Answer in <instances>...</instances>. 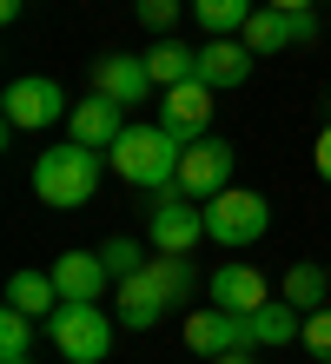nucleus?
<instances>
[{
    "label": "nucleus",
    "mask_w": 331,
    "mask_h": 364,
    "mask_svg": "<svg viewBox=\"0 0 331 364\" xmlns=\"http://www.w3.org/2000/svg\"><path fill=\"white\" fill-rule=\"evenodd\" d=\"M113 291H120V325L152 331L166 311H179L192 298V265H186V252H152V259L132 278H120Z\"/></svg>",
    "instance_id": "f257e3e1"
},
{
    "label": "nucleus",
    "mask_w": 331,
    "mask_h": 364,
    "mask_svg": "<svg viewBox=\"0 0 331 364\" xmlns=\"http://www.w3.org/2000/svg\"><path fill=\"white\" fill-rule=\"evenodd\" d=\"M106 159L100 146H80V139H60L47 146V153L33 159V192H40V205H53V212H80V205H93V192L106 179Z\"/></svg>",
    "instance_id": "f03ea898"
},
{
    "label": "nucleus",
    "mask_w": 331,
    "mask_h": 364,
    "mask_svg": "<svg viewBox=\"0 0 331 364\" xmlns=\"http://www.w3.org/2000/svg\"><path fill=\"white\" fill-rule=\"evenodd\" d=\"M113 173L126 186H140V192H166V186H179V159H186V139L172 133V126H126V133L113 139Z\"/></svg>",
    "instance_id": "7ed1b4c3"
},
{
    "label": "nucleus",
    "mask_w": 331,
    "mask_h": 364,
    "mask_svg": "<svg viewBox=\"0 0 331 364\" xmlns=\"http://www.w3.org/2000/svg\"><path fill=\"white\" fill-rule=\"evenodd\" d=\"M47 338L66 364H100L113 351V318L100 305H86V298H60V311L47 318Z\"/></svg>",
    "instance_id": "20e7f679"
},
{
    "label": "nucleus",
    "mask_w": 331,
    "mask_h": 364,
    "mask_svg": "<svg viewBox=\"0 0 331 364\" xmlns=\"http://www.w3.org/2000/svg\"><path fill=\"white\" fill-rule=\"evenodd\" d=\"M265 225H272V205L258 199V192H238V186H226L219 199H206V239L212 245H252V239H265Z\"/></svg>",
    "instance_id": "39448f33"
},
{
    "label": "nucleus",
    "mask_w": 331,
    "mask_h": 364,
    "mask_svg": "<svg viewBox=\"0 0 331 364\" xmlns=\"http://www.w3.org/2000/svg\"><path fill=\"white\" fill-rule=\"evenodd\" d=\"M146 239H152V252H192L199 239H206V205H199V199H186L179 186L152 192V219H146Z\"/></svg>",
    "instance_id": "423d86ee"
},
{
    "label": "nucleus",
    "mask_w": 331,
    "mask_h": 364,
    "mask_svg": "<svg viewBox=\"0 0 331 364\" xmlns=\"http://www.w3.org/2000/svg\"><path fill=\"white\" fill-rule=\"evenodd\" d=\"M0 106H7V126H14V133H47V126H60L66 113H73L66 93H60V80H47V73L14 80V87L0 93Z\"/></svg>",
    "instance_id": "0eeeda50"
},
{
    "label": "nucleus",
    "mask_w": 331,
    "mask_h": 364,
    "mask_svg": "<svg viewBox=\"0 0 331 364\" xmlns=\"http://www.w3.org/2000/svg\"><path fill=\"white\" fill-rule=\"evenodd\" d=\"M232 166H238V153L226 139H212V133H199V139H186V159H179V192L186 199H219V192L232 186Z\"/></svg>",
    "instance_id": "6e6552de"
},
{
    "label": "nucleus",
    "mask_w": 331,
    "mask_h": 364,
    "mask_svg": "<svg viewBox=\"0 0 331 364\" xmlns=\"http://www.w3.org/2000/svg\"><path fill=\"white\" fill-rule=\"evenodd\" d=\"M246 345H252V318H246V311L212 305V311H192V318H186V351H199V358L246 351Z\"/></svg>",
    "instance_id": "1a4fd4ad"
},
{
    "label": "nucleus",
    "mask_w": 331,
    "mask_h": 364,
    "mask_svg": "<svg viewBox=\"0 0 331 364\" xmlns=\"http://www.w3.org/2000/svg\"><path fill=\"white\" fill-rule=\"evenodd\" d=\"M246 40L252 53H278V47H305V40H318V20L312 14H292V7H252L246 20Z\"/></svg>",
    "instance_id": "9d476101"
},
{
    "label": "nucleus",
    "mask_w": 331,
    "mask_h": 364,
    "mask_svg": "<svg viewBox=\"0 0 331 364\" xmlns=\"http://www.w3.org/2000/svg\"><path fill=\"white\" fill-rule=\"evenodd\" d=\"M93 93L120 100V106H146V93H152L146 53H100V60H93Z\"/></svg>",
    "instance_id": "9b49d317"
},
{
    "label": "nucleus",
    "mask_w": 331,
    "mask_h": 364,
    "mask_svg": "<svg viewBox=\"0 0 331 364\" xmlns=\"http://www.w3.org/2000/svg\"><path fill=\"white\" fill-rule=\"evenodd\" d=\"M126 106L120 100H106V93H86L73 113H66V139H80V146H100V153H113V139L126 133Z\"/></svg>",
    "instance_id": "f8f14e48"
},
{
    "label": "nucleus",
    "mask_w": 331,
    "mask_h": 364,
    "mask_svg": "<svg viewBox=\"0 0 331 364\" xmlns=\"http://www.w3.org/2000/svg\"><path fill=\"white\" fill-rule=\"evenodd\" d=\"M252 47L238 33H226V40H206V47H199V80H206L212 93H232V87H246L252 80Z\"/></svg>",
    "instance_id": "ddd939ff"
},
{
    "label": "nucleus",
    "mask_w": 331,
    "mask_h": 364,
    "mask_svg": "<svg viewBox=\"0 0 331 364\" xmlns=\"http://www.w3.org/2000/svg\"><path fill=\"white\" fill-rule=\"evenodd\" d=\"M53 285H60V298H86V305H100V291L113 285V272H106L100 252H60V259H53Z\"/></svg>",
    "instance_id": "4468645a"
},
{
    "label": "nucleus",
    "mask_w": 331,
    "mask_h": 364,
    "mask_svg": "<svg viewBox=\"0 0 331 364\" xmlns=\"http://www.w3.org/2000/svg\"><path fill=\"white\" fill-rule=\"evenodd\" d=\"M159 119L172 126L179 139H199L212 126V87L206 80H186V87H166V106H159Z\"/></svg>",
    "instance_id": "2eb2a0df"
},
{
    "label": "nucleus",
    "mask_w": 331,
    "mask_h": 364,
    "mask_svg": "<svg viewBox=\"0 0 331 364\" xmlns=\"http://www.w3.org/2000/svg\"><path fill=\"white\" fill-rule=\"evenodd\" d=\"M265 298H272V285H265V272L258 265H219L212 272V305H226V311H258Z\"/></svg>",
    "instance_id": "dca6fc26"
},
{
    "label": "nucleus",
    "mask_w": 331,
    "mask_h": 364,
    "mask_svg": "<svg viewBox=\"0 0 331 364\" xmlns=\"http://www.w3.org/2000/svg\"><path fill=\"white\" fill-rule=\"evenodd\" d=\"M298 338H305V311L292 298H265L252 311V345H298Z\"/></svg>",
    "instance_id": "f3484780"
},
{
    "label": "nucleus",
    "mask_w": 331,
    "mask_h": 364,
    "mask_svg": "<svg viewBox=\"0 0 331 364\" xmlns=\"http://www.w3.org/2000/svg\"><path fill=\"white\" fill-rule=\"evenodd\" d=\"M146 67H152V87H186V80H199V47L166 33V40L146 47Z\"/></svg>",
    "instance_id": "a211bd4d"
},
{
    "label": "nucleus",
    "mask_w": 331,
    "mask_h": 364,
    "mask_svg": "<svg viewBox=\"0 0 331 364\" xmlns=\"http://www.w3.org/2000/svg\"><path fill=\"white\" fill-rule=\"evenodd\" d=\"M7 305H20L27 318H40V325H47V318L60 311V285H53V272H14V278H7Z\"/></svg>",
    "instance_id": "6ab92c4d"
},
{
    "label": "nucleus",
    "mask_w": 331,
    "mask_h": 364,
    "mask_svg": "<svg viewBox=\"0 0 331 364\" xmlns=\"http://www.w3.org/2000/svg\"><path fill=\"white\" fill-rule=\"evenodd\" d=\"M199 27H206V40H226V33H246L252 20V0H192Z\"/></svg>",
    "instance_id": "aec40b11"
},
{
    "label": "nucleus",
    "mask_w": 331,
    "mask_h": 364,
    "mask_svg": "<svg viewBox=\"0 0 331 364\" xmlns=\"http://www.w3.org/2000/svg\"><path fill=\"white\" fill-rule=\"evenodd\" d=\"M285 298H292L298 311H318L331 298V272L325 265H292V272H285Z\"/></svg>",
    "instance_id": "412c9836"
},
{
    "label": "nucleus",
    "mask_w": 331,
    "mask_h": 364,
    "mask_svg": "<svg viewBox=\"0 0 331 364\" xmlns=\"http://www.w3.org/2000/svg\"><path fill=\"white\" fill-rule=\"evenodd\" d=\"M100 259H106V272H113V285H120V278H132V272L146 265V252L132 245V239H106V245H100Z\"/></svg>",
    "instance_id": "4be33fe9"
},
{
    "label": "nucleus",
    "mask_w": 331,
    "mask_h": 364,
    "mask_svg": "<svg viewBox=\"0 0 331 364\" xmlns=\"http://www.w3.org/2000/svg\"><path fill=\"white\" fill-rule=\"evenodd\" d=\"M305 351H312L318 364H331V305L305 311Z\"/></svg>",
    "instance_id": "5701e85b"
},
{
    "label": "nucleus",
    "mask_w": 331,
    "mask_h": 364,
    "mask_svg": "<svg viewBox=\"0 0 331 364\" xmlns=\"http://www.w3.org/2000/svg\"><path fill=\"white\" fill-rule=\"evenodd\" d=\"M27 345H33V318L20 305H7L0 311V351H27Z\"/></svg>",
    "instance_id": "b1692460"
},
{
    "label": "nucleus",
    "mask_w": 331,
    "mask_h": 364,
    "mask_svg": "<svg viewBox=\"0 0 331 364\" xmlns=\"http://www.w3.org/2000/svg\"><path fill=\"white\" fill-rule=\"evenodd\" d=\"M179 7H192V0H140V20H146L152 33H166L172 20H179Z\"/></svg>",
    "instance_id": "393cba45"
},
{
    "label": "nucleus",
    "mask_w": 331,
    "mask_h": 364,
    "mask_svg": "<svg viewBox=\"0 0 331 364\" xmlns=\"http://www.w3.org/2000/svg\"><path fill=\"white\" fill-rule=\"evenodd\" d=\"M312 166H318V179L331 186V126H325V133H318V146H312Z\"/></svg>",
    "instance_id": "a878e982"
},
{
    "label": "nucleus",
    "mask_w": 331,
    "mask_h": 364,
    "mask_svg": "<svg viewBox=\"0 0 331 364\" xmlns=\"http://www.w3.org/2000/svg\"><path fill=\"white\" fill-rule=\"evenodd\" d=\"M252 351H258V345H246V351H219V358H212V364H258V358H252Z\"/></svg>",
    "instance_id": "bb28decb"
},
{
    "label": "nucleus",
    "mask_w": 331,
    "mask_h": 364,
    "mask_svg": "<svg viewBox=\"0 0 331 364\" xmlns=\"http://www.w3.org/2000/svg\"><path fill=\"white\" fill-rule=\"evenodd\" d=\"M265 7H292V14H312V0H265Z\"/></svg>",
    "instance_id": "cd10ccee"
},
{
    "label": "nucleus",
    "mask_w": 331,
    "mask_h": 364,
    "mask_svg": "<svg viewBox=\"0 0 331 364\" xmlns=\"http://www.w3.org/2000/svg\"><path fill=\"white\" fill-rule=\"evenodd\" d=\"M0 20H20V0H0Z\"/></svg>",
    "instance_id": "c85d7f7f"
},
{
    "label": "nucleus",
    "mask_w": 331,
    "mask_h": 364,
    "mask_svg": "<svg viewBox=\"0 0 331 364\" xmlns=\"http://www.w3.org/2000/svg\"><path fill=\"white\" fill-rule=\"evenodd\" d=\"M0 364H33V358L27 351H0Z\"/></svg>",
    "instance_id": "c756f323"
},
{
    "label": "nucleus",
    "mask_w": 331,
    "mask_h": 364,
    "mask_svg": "<svg viewBox=\"0 0 331 364\" xmlns=\"http://www.w3.org/2000/svg\"><path fill=\"white\" fill-rule=\"evenodd\" d=\"M325 272H331V265H325Z\"/></svg>",
    "instance_id": "7c9ffc66"
}]
</instances>
